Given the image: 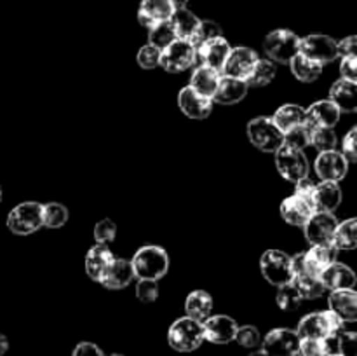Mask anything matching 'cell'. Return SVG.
<instances>
[{
  "label": "cell",
  "instance_id": "obj_1",
  "mask_svg": "<svg viewBox=\"0 0 357 356\" xmlns=\"http://www.w3.org/2000/svg\"><path fill=\"white\" fill-rule=\"evenodd\" d=\"M131 265L138 279L159 281L169 269V255L164 248L149 244V246H142L132 255Z\"/></svg>",
  "mask_w": 357,
  "mask_h": 356
},
{
  "label": "cell",
  "instance_id": "obj_2",
  "mask_svg": "<svg viewBox=\"0 0 357 356\" xmlns=\"http://www.w3.org/2000/svg\"><path fill=\"white\" fill-rule=\"evenodd\" d=\"M344 325L342 318H338L333 311H319V313H310L303 316L296 327V334L300 335V339L323 341L328 335L344 332Z\"/></svg>",
  "mask_w": 357,
  "mask_h": 356
},
{
  "label": "cell",
  "instance_id": "obj_3",
  "mask_svg": "<svg viewBox=\"0 0 357 356\" xmlns=\"http://www.w3.org/2000/svg\"><path fill=\"white\" fill-rule=\"evenodd\" d=\"M167 342L174 351L192 353L201 348L204 342V330H202L201 321H195L192 318L183 316L178 318L167 332Z\"/></svg>",
  "mask_w": 357,
  "mask_h": 356
},
{
  "label": "cell",
  "instance_id": "obj_4",
  "mask_svg": "<svg viewBox=\"0 0 357 356\" xmlns=\"http://www.w3.org/2000/svg\"><path fill=\"white\" fill-rule=\"evenodd\" d=\"M40 227H44L40 202H20L7 215V229L16 236H28V234L37 232Z\"/></svg>",
  "mask_w": 357,
  "mask_h": 356
},
{
  "label": "cell",
  "instance_id": "obj_5",
  "mask_svg": "<svg viewBox=\"0 0 357 356\" xmlns=\"http://www.w3.org/2000/svg\"><path fill=\"white\" fill-rule=\"evenodd\" d=\"M248 138L261 152H278L284 145V133L275 126L272 117H255L248 122Z\"/></svg>",
  "mask_w": 357,
  "mask_h": 356
},
{
  "label": "cell",
  "instance_id": "obj_6",
  "mask_svg": "<svg viewBox=\"0 0 357 356\" xmlns=\"http://www.w3.org/2000/svg\"><path fill=\"white\" fill-rule=\"evenodd\" d=\"M264 51L275 63H289L300 51V37L291 30H274L265 37Z\"/></svg>",
  "mask_w": 357,
  "mask_h": 356
},
{
  "label": "cell",
  "instance_id": "obj_7",
  "mask_svg": "<svg viewBox=\"0 0 357 356\" xmlns=\"http://www.w3.org/2000/svg\"><path fill=\"white\" fill-rule=\"evenodd\" d=\"M195 59H197V49L194 47V44L185 38H176L160 52L159 66L169 73H180L194 66Z\"/></svg>",
  "mask_w": 357,
  "mask_h": 356
},
{
  "label": "cell",
  "instance_id": "obj_8",
  "mask_svg": "<svg viewBox=\"0 0 357 356\" xmlns=\"http://www.w3.org/2000/svg\"><path fill=\"white\" fill-rule=\"evenodd\" d=\"M260 271L271 285L282 286L293 281L291 257L281 250H267L260 258Z\"/></svg>",
  "mask_w": 357,
  "mask_h": 356
},
{
  "label": "cell",
  "instance_id": "obj_9",
  "mask_svg": "<svg viewBox=\"0 0 357 356\" xmlns=\"http://www.w3.org/2000/svg\"><path fill=\"white\" fill-rule=\"evenodd\" d=\"M275 168L284 180L293 184L309 177V159L303 150L291 149L288 145H282L275 152Z\"/></svg>",
  "mask_w": 357,
  "mask_h": 356
},
{
  "label": "cell",
  "instance_id": "obj_10",
  "mask_svg": "<svg viewBox=\"0 0 357 356\" xmlns=\"http://www.w3.org/2000/svg\"><path fill=\"white\" fill-rule=\"evenodd\" d=\"M300 54L312 61L328 65L338 58V42L328 35L314 34L300 38Z\"/></svg>",
  "mask_w": 357,
  "mask_h": 356
},
{
  "label": "cell",
  "instance_id": "obj_11",
  "mask_svg": "<svg viewBox=\"0 0 357 356\" xmlns=\"http://www.w3.org/2000/svg\"><path fill=\"white\" fill-rule=\"evenodd\" d=\"M300 335L291 328H274L261 339V349L271 356H298Z\"/></svg>",
  "mask_w": 357,
  "mask_h": 356
},
{
  "label": "cell",
  "instance_id": "obj_12",
  "mask_svg": "<svg viewBox=\"0 0 357 356\" xmlns=\"http://www.w3.org/2000/svg\"><path fill=\"white\" fill-rule=\"evenodd\" d=\"M338 220L333 213L324 212H314V215L307 220L303 225V232H305L307 241L312 244H326L333 243L335 230H337Z\"/></svg>",
  "mask_w": 357,
  "mask_h": 356
},
{
  "label": "cell",
  "instance_id": "obj_13",
  "mask_svg": "<svg viewBox=\"0 0 357 356\" xmlns=\"http://www.w3.org/2000/svg\"><path fill=\"white\" fill-rule=\"evenodd\" d=\"M314 170L321 181H340L349 171V161L338 150H326L319 152V156L316 157Z\"/></svg>",
  "mask_w": 357,
  "mask_h": 356
},
{
  "label": "cell",
  "instance_id": "obj_14",
  "mask_svg": "<svg viewBox=\"0 0 357 356\" xmlns=\"http://www.w3.org/2000/svg\"><path fill=\"white\" fill-rule=\"evenodd\" d=\"M237 321L227 314H215L209 316L208 320L202 321V330H204V341L211 344H229L236 341L237 334Z\"/></svg>",
  "mask_w": 357,
  "mask_h": 356
},
{
  "label": "cell",
  "instance_id": "obj_15",
  "mask_svg": "<svg viewBox=\"0 0 357 356\" xmlns=\"http://www.w3.org/2000/svg\"><path fill=\"white\" fill-rule=\"evenodd\" d=\"M258 59L260 58H258L257 51L251 47L239 45V47L230 49L229 58H227L225 65H223L222 75L246 80L248 77H250L251 70H253L255 65H257Z\"/></svg>",
  "mask_w": 357,
  "mask_h": 356
},
{
  "label": "cell",
  "instance_id": "obj_16",
  "mask_svg": "<svg viewBox=\"0 0 357 356\" xmlns=\"http://www.w3.org/2000/svg\"><path fill=\"white\" fill-rule=\"evenodd\" d=\"M338 248L333 243L326 244H312L309 250L303 253V260H305V271L307 274L321 276V272L331 264H335L338 258Z\"/></svg>",
  "mask_w": 357,
  "mask_h": 356
},
{
  "label": "cell",
  "instance_id": "obj_17",
  "mask_svg": "<svg viewBox=\"0 0 357 356\" xmlns=\"http://www.w3.org/2000/svg\"><path fill=\"white\" fill-rule=\"evenodd\" d=\"M213 103L215 101L211 98H206L199 94L197 91L192 89L190 86L183 87L178 94V107L181 108L187 117L190 119H206L213 112Z\"/></svg>",
  "mask_w": 357,
  "mask_h": 356
},
{
  "label": "cell",
  "instance_id": "obj_18",
  "mask_svg": "<svg viewBox=\"0 0 357 356\" xmlns=\"http://www.w3.org/2000/svg\"><path fill=\"white\" fill-rule=\"evenodd\" d=\"M340 114L337 105L331 100H321L305 108V124L310 128H335L340 121Z\"/></svg>",
  "mask_w": 357,
  "mask_h": 356
},
{
  "label": "cell",
  "instance_id": "obj_19",
  "mask_svg": "<svg viewBox=\"0 0 357 356\" xmlns=\"http://www.w3.org/2000/svg\"><path fill=\"white\" fill-rule=\"evenodd\" d=\"M230 44L227 38L215 37L211 40L204 42L197 47V58L201 59L202 65H208L211 68L222 72L223 65H225L227 58L230 54Z\"/></svg>",
  "mask_w": 357,
  "mask_h": 356
},
{
  "label": "cell",
  "instance_id": "obj_20",
  "mask_svg": "<svg viewBox=\"0 0 357 356\" xmlns=\"http://www.w3.org/2000/svg\"><path fill=\"white\" fill-rule=\"evenodd\" d=\"M314 205L300 195L293 194L281 202V216L286 223L295 227H303L307 220L314 215Z\"/></svg>",
  "mask_w": 357,
  "mask_h": 356
},
{
  "label": "cell",
  "instance_id": "obj_21",
  "mask_svg": "<svg viewBox=\"0 0 357 356\" xmlns=\"http://www.w3.org/2000/svg\"><path fill=\"white\" fill-rule=\"evenodd\" d=\"M319 278L323 281L324 288L331 290V292H335V290H351L354 288L357 283L356 272L349 265L340 264V262H335L330 267L324 269Z\"/></svg>",
  "mask_w": 357,
  "mask_h": 356
},
{
  "label": "cell",
  "instance_id": "obj_22",
  "mask_svg": "<svg viewBox=\"0 0 357 356\" xmlns=\"http://www.w3.org/2000/svg\"><path fill=\"white\" fill-rule=\"evenodd\" d=\"M115 260L114 253H112L110 248L107 244H94L89 248L86 255V272L93 281H101V278L105 276V272L108 271V267L112 265V262Z\"/></svg>",
  "mask_w": 357,
  "mask_h": 356
},
{
  "label": "cell",
  "instance_id": "obj_23",
  "mask_svg": "<svg viewBox=\"0 0 357 356\" xmlns=\"http://www.w3.org/2000/svg\"><path fill=\"white\" fill-rule=\"evenodd\" d=\"M330 311H333L344 323L347 321H357V292L351 290H335L328 297Z\"/></svg>",
  "mask_w": 357,
  "mask_h": 356
},
{
  "label": "cell",
  "instance_id": "obj_24",
  "mask_svg": "<svg viewBox=\"0 0 357 356\" xmlns=\"http://www.w3.org/2000/svg\"><path fill=\"white\" fill-rule=\"evenodd\" d=\"M248 87L250 86H248L246 80L222 75L218 87H216L215 96H213V101H216L220 105L239 103L248 94Z\"/></svg>",
  "mask_w": 357,
  "mask_h": 356
},
{
  "label": "cell",
  "instance_id": "obj_25",
  "mask_svg": "<svg viewBox=\"0 0 357 356\" xmlns=\"http://www.w3.org/2000/svg\"><path fill=\"white\" fill-rule=\"evenodd\" d=\"M342 202V188L338 181H321L314 191V209L333 213Z\"/></svg>",
  "mask_w": 357,
  "mask_h": 356
},
{
  "label": "cell",
  "instance_id": "obj_26",
  "mask_svg": "<svg viewBox=\"0 0 357 356\" xmlns=\"http://www.w3.org/2000/svg\"><path fill=\"white\" fill-rule=\"evenodd\" d=\"M132 278H135V271H132L131 260L115 258L100 283L108 290H122L132 281Z\"/></svg>",
  "mask_w": 357,
  "mask_h": 356
},
{
  "label": "cell",
  "instance_id": "obj_27",
  "mask_svg": "<svg viewBox=\"0 0 357 356\" xmlns=\"http://www.w3.org/2000/svg\"><path fill=\"white\" fill-rule=\"evenodd\" d=\"M174 9L169 0H142L138 10V21L143 27L150 28L153 24L166 21L173 16Z\"/></svg>",
  "mask_w": 357,
  "mask_h": 356
},
{
  "label": "cell",
  "instance_id": "obj_28",
  "mask_svg": "<svg viewBox=\"0 0 357 356\" xmlns=\"http://www.w3.org/2000/svg\"><path fill=\"white\" fill-rule=\"evenodd\" d=\"M220 79H222V72H218V70L211 68L208 65H201L192 72L190 84L188 86L194 91H197L199 94H202V96L211 98L213 100V96L216 93V87L220 84Z\"/></svg>",
  "mask_w": 357,
  "mask_h": 356
},
{
  "label": "cell",
  "instance_id": "obj_29",
  "mask_svg": "<svg viewBox=\"0 0 357 356\" xmlns=\"http://www.w3.org/2000/svg\"><path fill=\"white\" fill-rule=\"evenodd\" d=\"M330 100L340 112H357V82L338 79L330 89Z\"/></svg>",
  "mask_w": 357,
  "mask_h": 356
},
{
  "label": "cell",
  "instance_id": "obj_30",
  "mask_svg": "<svg viewBox=\"0 0 357 356\" xmlns=\"http://www.w3.org/2000/svg\"><path fill=\"white\" fill-rule=\"evenodd\" d=\"M213 306H215L213 297L206 290H195V292L188 293L187 300H185V313L188 318L202 323L211 316Z\"/></svg>",
  "mask_w": 357,
  "mask_h": 356
},
{
  "label": "cell",
  "instance_id": "obj_31",
  "mask_svg": "<svg viewBox=\"0 0 357 356\" xmlns=\"http://www.w3.org/2000/svg\"><path fill=\"white\" fill-rule=\"evenodd\" d=\"M272 121L282 133H288L289 129L296 128V126L305 124V108L296 103H286L275 110V114L272 115Z\"/></svg>",
  "mask_w": 357,
  "mask_h": 356
},
{
  "label": "cell",
  "instance_id": "obj_32",
  "mask_svg": "<svg viewBox=\"0 0 357 356\" xmlns=\"http://www.w3.org/2000/svg\"><path fill=\"white\" fill-rule=\"evenodd\" d=\"M171 24H173L174 31H176L178 38H185V40H190L194 37V34L197 31L199 24H201V20L195 16L192 10H188L187 7L185 9H176L173 13V16L169 17Z\"/></svg>",
  "mask_w": 357,
  "mask_h": 356
},
{
  "label": "cell",
  "instance_id": "obj_33",
  "mask_svg": "<svg viewBox=\"0 0 357 356\" xmlns=\"http://www.w3.org/2000/svg\"><path fill=\"white\" fill-rule=\"evenodd\" d=\"M289 66H291L293 75L298 80H302V82H314V80H317L324 68V65L305 58V56H302L300 52L289 61Z\"/></svg>",
  "mask_w": 357,
  "mask_h": 356
},
{
  "label": "cell",
  "instance_id": "obj_34",
  "mask_svg": "<svg viewBox=\"0 0 357 356\" xmlns=\"http://www.w3.org/2000/svg\"><path fill=\"white\" fill-rule=\"evenodd\" d=\"M333 244L338 250H356L357 248V216L338 223L333 236Z\"/></svg>",
  "mask_w": 357,
  "mask_h": 356
},
{
  "label": "cell",
  "instance_id": "obj_35",
  "mask_svg": "<svg viewBox=\"0 0 357 356\" xmlns=\"http://www.w3.org/2000/svg\"><path fill=\"white\" fill-rule=\"evenodd\" d=\"M176 31H174L173 24H171L169 20L160 21V23L153 24V27L149 28V44L155 45L157 49L164 51L167 45L173 44L176 40Z\"/></svg>",
  "mask_w": 357,
  "mask_h": 356
},
{
  "label": "cell",
  "instance_id": "obj_36",
  "mask_svg": "<svg viewBox=\"0 0 357 356\" xmlns=\"http://www.w3.org/2000/svg\"><path fill=\"white\" fill-rule=\"evenodd\" d=\"M275 73H278V68H275V63L272 59H258L255 68L251 70L250 77L246 79L248 86L253 87H261L267 86L274 80Z\"/></svg>",
  "mask_w": 357,
  "mask_h": 356
},
{
  "label": "cell",
  "instance_id": "obj_37",
  "mask_svg": "<svg viewBox=\"0 0 357 356\" xmlns=\"http://www.w3.org/2000/svg\"><path fill=\"white\" fill-rule=\"evenodd\" d=\"M293 283H295L296 288H298L302 299H309V300L319 299V297L326 292V288H324L319 276H312V274L300 276V278L293 279Z\"/></svg>",
  "mask_w": 357,
  "mask_h": 356
},
{
  "label": "cell",
  "instance_id": "obj_38",
  "mask_svg": "<svg viewBox=\"0 0 357 356\" xmlns=\"http://www.w3.org/2000/svg\"><path fill=\"white\" fill-rule=\"evenodd\" d=\"M42 218H44V227L59 229L68 220V209L61 202H47L42 205Z\"/></svg>",
  "mask_w": 357,
  "mask_h": 356
},
{
  "label": "cell",
  "instance_id": "obj_39",
  "mask_svg": "<svg viewBox=\"0 0 357 356\" xmlns=\"http://www.w3.org/2000/svg\"><path fill=\"white\" fill-rule=\"evenodd\" d=\"M275 302L282 311H295L300 307L302 302V295H300L298 288L295 283H286V285L278 286V295H275Z\"/></svg>",
  "mask_w": 357,
  "mask_h": 356
},
{
  "label": "cell",
  "instance_id": "obj_40",
  "mask_svg": "<svg viewBox=\"0 0 357 356\" xmlns=\"http://www.w3.org/2000/svg\"><path fill=\"white\" fill-rule=\"evenodd\" d=\"M310 145L316 147L319 152L335 150V147H337V133H335L333 128H312Z\"/></svg>",
  "mask_w": 357,
  "mask_h": 356
},
{
  "label": "cell",
  "instance_id": "obj_41",
  "mask_svg": "<svg viewBox=\"0 0 357 356\" xmlns=\"http://www.w3.org/2000/svg\"><path fill=\"white\" fill-rule=\"evenodd\" d=\"M310 135H312V128L307 124H300L296 128L289 129L284 133V145L291 147V149L303 150L305 147L310 145Z\"/></svg>",
  "mask_w": 357,
  "mask_h": 356
},
{
  "label": "cell",
  "instance_id": "obj_42",
  "mask_svg": "<svg viewBox=\"0 0 357 356\" xmlns=\"http://www.w3.org/2000/svg\"><path fill=\"white\" fill-rule=\"evenodd\" d=\"M215 37H222V28H220V24L215 23V21H201V24H199L194 37L190 38V42L194 44V47L197 49L199 45L211 40V38Z\"/></svg>",
  "mask_w": 357,
  "mask_h": 356
},
{
  "label": "cell",
  "instance_id": "obj_43",
  "mask_svg": "<svg viewBox=\"0 0 357 356\" xmlns=\"http://www.w3.org/2000/svg\"><path fill=\"white\" fill-rule=\"evenodd\" d=\"M117 236V225H115L114 220L103 218L94 225V241L98 244H110L112 241Z\"/></svg>",
  "mask_w": 357,
  "mask_h": 356
},
{
  "label": "cell",
  "instance_id": "obj_44",
  "mask_svg": "<svg viewBox=\"0 0 357 356\" xmlns=\"http://www.w3.org/2000/svg\"><path fill=\"white\" fill-rule=\"evenodd\" d=\"M236 342H239L246 349H255L261 344V335L257 327H253V325H244V327L237 328Z\"/></svg>",
  "mask_w": 357,
  "mask_h": 356
},
{
  "label": "cell",
  "instance_id": "obj_45",
  "mask_svg": "<svg viewBox=\"0 0 357 356\" xmlns=\"http://www.w3.org/2000/svg\"><path fill=\"white\" fill-rule=\"evenodd\" d=\"M160 49H157L155 45L152 44H146L143 45L142 49H139L138 56H136V59H138V65L142 66L143 70H152L155 68V66L160 65Z\"/></svg>",
  "mask_w": 357,
  "mask_h": 356
},
{
  "label": "cell",
  "instance_id": "obj_46",
  "mask_svg": "<svg viewBox=\"0 0 357 356\" xmlns=\"http://www.w3.org/2000/svg\"><path fill=\"white\" fill-rule=\"evenodd\" d=\"M136 297L143 304L155 302L157 297H159V285H157V281H152V279H139L138 285H136Z\"/></svg>",
  "mask_w": 357,
  "mask_h": 356
},
{
  "label": "cell",
  "instance_id": "obj_47",
  "mask_svg": "<svg viewBox=\"0 0 357 356\" xmlns=\"http://www.w3.org/2000/svg\"><path fill=\"white\" fill-rule=\"evenodd\" d=\"M338 356H357V334L356 332H340L338 334Z\"/></svg>",
  "mask_w": 357,
  "mask_h": 356
},
{
  "label": "cell",
  "instance_id": "obj_48",
  "mask_svg": "<svg viewBox=\"0 0 357 356\" xmlns=\"http://www.w3.org/2000/svg\"><path fill=\"white\" fill-rule=\"evenodd\" d=\"M298 356H328L323 341L316 339H302L298 349Z\"/></svg>",
  "mask_w": 357,
  "mask_h": 356
},
{
  "label": "cell",
  "instance_id": "obj_49",
  "mask_svg": "<svg viewBox=\"0 0 357 356\" xmlns=\"http://www.w3.org/2000/svg\"><path fill=\"white\" fill-rule=\"evenodd\" d=\"M342 154L349 163H357V126L345 135L344 142H342Z\"/></svg>",
  "mask_w": 357,
  "mask_h": 356
},
{
  "label": "cell",
  "instance_id": "obj_50",
  "mask_svg": "<svg viewBox=\"0 0 357 356\" xmlns=\"http://www.w3.org/2000/svg\"><path fill=\"white\" fill-rule=\"evenodd\" d=\"M340 58H357V35H349L338 42Z\"/></svg>",
  "mask_w": 357,
  "mask_h": 356
},
{
  "label": "cell",
  "instance_id": "obj_51",
  "mask_svg": "<svg viewBox=\"0 0 357 356\" xmlns=\"http://www.w3.org/2000/svg\"><path fill=\"white\" fill-rule=\"evenodd\" d=\"M314 191H316V184H314L309 177L302 178V180H298L295 184V194L300 195V198L307 199V201H310L312 205H314Z\"/></svg>",
  "mask_w": 357,
  "mask_h": 356
},
{
  "label": "cell",
  "instance_id": "obj_52",
  "mask_svg": "<svg viewBox=\"0 0 357 356\" xmlns=\"http://www.w3.org/2000/svg\"><path fill=\"white\" fill-rule=\"evenodd\" d=\"M340 75L342 79L357 82V58H342Z\"/></svg>",
  "mask_w": 357,
  "mask_h": 356
},
{
  "label": "cell",
  "instance_id": "obj_53",
  "mask_svg": "<svg viewBox=\"0 0 357 356\" xmlns=\"http://www.w3.org/2000/svg\"><path fill=\"white\" fill-rule=\"evenodd\" d=\"M72 356H105V355L96 344H93V342H80V344H77V348L73 349Z\"/></svg>",
  "mask_w": 357,
  "mask_h": 356
},
{
  "label": "cell",
  "instance_id": "obj_54",
  "mask_svg": "<svg viewBox=\"0 0 357 356\" xmlns=\"http://www.w3.org/2000/svg\"><path fill=\"white\" fill-rule=\"evenodd\" d=\"M7 349H9V341H7L6 335L0 334V356L6 355Z\"/></svg>",
  "mask_w": 357,
  "mask_h": 356
},
{
  "label": "cell",
  "instance_id": "obj_55",
  "mask_svg": "<svg viewBox=\"0 0 357 356\" xmlns=\"http://www.w3.org/2000/svg\"><path fill=\"white\" fill-rule=\"evenodd\" d=\"M169 3L173 6L174 10L185 9V7H187V3H188V0H169Z\"/></svg>",
  "mask_w": 357,
  "mask_h": 356
},
{
  "label": "cell",
  "instance_id": "obj_56",
  "mask_svg": "<svg viewBox=\"0 0 357 356\" xmlns=\"http://www.w3.org/2000/svg\"><path fill=\"white\" fill-rule=\"evenodd\" d=\"M250 356H271L264 351V349H258V351H253Z\"/></svg>",
  "mask_w": 357,
  "mask_h": 356
},
{
  "label": "cell",
  "instance_id": "obj_57",
  "mask_svg": "<svg viewBox=\"0 0 357 356\" xmlns=\"http://www.w3.org/2000/svg\"><path fill=\"white\" fill-rule=\"evenodd\" d=\"M2 199H3V192H2V187H0V202H2Z\"/></svg>",
  "mask_w": 357,
  "mask_h": 356
},
{
  "label": "cell",
  "instance_id": "obj_58",
  "mask_svg": "<svg viewBox=\"0 0 357 356\" xmlns=\"http://www.w3.org/2000/svg\"><path fill=\"white\" fill-rule=\"evenodd\" d=\"M110 356H124V355H119V353H115V355H110Z\"/></svg>",
  "mask_w": 357,
  "mask_h": 356
}]
</instances>
